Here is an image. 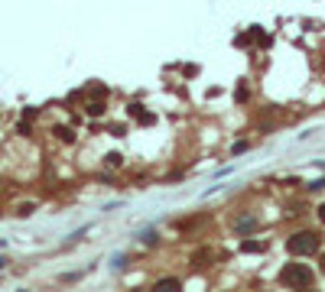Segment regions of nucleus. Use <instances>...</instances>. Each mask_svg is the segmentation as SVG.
Returning <instances> with one entry per match:
<instances>
[{
    "mask_svg": "<svg viewBox=\"0 0 325 292\" xmlns=\"http://www.w3.org/2000/svg\"><path fill=\"white\" fill-rule=\"evenodd\" d=\"M156 289H179V282H176V279H163Z\"/></svg>",
    "mask_w": 325,
    "mask_h": 292,
    "instance_id": "nucleus-3",
    "label": "nucleus"
},
{
    "mask_svg": "<svg viewBox=\"0 0 325 292\" xmlns=\"http://www.w3.org/2000/svg\"><path fill=\"white\" fill-rule=\"evenodd\" d=\"M322 221H325V208H322Z\"/></svg>",
    "mask_w": 325,
    "mask_h": 292,
    "instance_id": "nucleus-5",
    "label": "nucleus"
},
{
    "mask_svg": "<svg viewBox=\"0 0 325 292\" xmlns=\"http://www.w3.org/2000/svg\"><path fill=\"white\" fill-rule=\"evenodd\" d=\"M4 267H7V260H4V256H0V270H4Z\"/></svg>",
    "mask_w": 325,
    "mask_h": 292,
    "instance_id": "nucleus-4",
    "label": "nucleus"
},
{
    "mask_svg": "<svg viewBox=\"0 0 325 292\" xmlns=\"http://www.w3.org/2000/svg\"><path fill=\"white\" fill-rule=\"evenodd\" d=\"M280 282H283V286H306V282H309V270L303 267V263H293V267H286L283 270V276H280Z\"/></svg>",
    "mask_w": 325,
    "mask_h": 292,
    "instance_id": "nucleus-1",
    "label": "nucleus"
},
{
    "mask_svg": "<svg viewBox=\"0 0 325 292\" xmlns=\"http://www.w3.org/2000/svg\"><path fill=\"white\" fill-rule=\"evenodd\" d=\"M315 247H319V241H315L312 234H296L293 241H289V250L293 253H315Z\"/></svg>",
    "mask_w": 325,
    "mask_h": 292,
    "instance_id": "nucleus-2",
    "label": "nucleus"
}]
</instances>
